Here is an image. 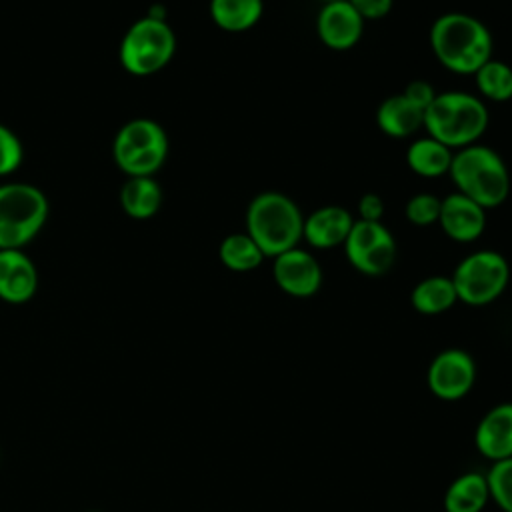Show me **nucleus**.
Wrapping results in <instances>:
<instances>
[{
	"instance_id": "31",
	"label": "nucleus",
	"mask_w": 512,
	"mask_h": 512,
	"mask_svg": "<svg viewBox=\"0 0 512 512\" xmlns=\"http://www.w3.org/2000/svg\"><path fill=\"white\" fill-rule=\"evenodd\" d=\"M320 2H324V4H326V2H334V0H320Z\"/></svg>"
},
{
	"instance_id": "23",
	"label": "nucleus",
	"mask_w": 512,
	"mask_h": 512,
	"mask_svg": "<svg viewBox=\"0 0 512 512\" xmlns=\"http://www.w3.org/2000/svg\"><path fill=\"white\" fill-rule=\"evenodd\" d=\"M218 258L232 272H250L256 270L266 256L246 232H234L220 242Z\"/></svg>"
},
{
	"instance_id": "7",
	"label": "nucleus",
	"mask_w": 512,
	"mask_h": 512,
	"mask_svg": "<svg viewBox=\"0 0 512 512\" xmlns=\"http://www.w3.org/2000/svg\"><path fill=\"white\" fill-rule=\"evenodd\" d=\"M114 162L132 176H152L168 156V136L164 128L150 118L126 122L112 144Z\"/></svg>"
},
{
	"instance_id": "30",
	"label": "nucleus",
	"mask_w": 512,
	"mask_h": 512,
	"mask_svg": "<svg viewBox=\"0 0 512 512\" xmlns=\"http://www.w3.org/2000/svg\"><path fill=\"white\" fill-rule=\"evenodd\" d=\"M384 200L376 192H366L358 200V218L368 222H382Z\"/></svg>"
},
{
	"instance_id": "22",
	"label": "nucleus",
	"mask_w": 512,
	"mask_h": 512,
	"mask_svg": "<svg viewBox=\"0 0 512 512\" xmlns=\"http://www.w3.org/2000/svg\"><path fill=\"white\" fill-rule=\"evenodd\" d=\"M410 302L418 314L436 316L450 310L458 302V296L450 276H428L412 288Z\"/></svg>"
},
{
	"instance_id": "13",
	"label": "nucleus",
	"mask_w": 512,
	"mask_h": 512,
	"mask_svg": "<svg viewBox=\"0 0 512 512\" xmlns=\"http://www.w3.org/2000/svg\"><path fill=\"white\" fill-rule=\"evenodd\" d=\"M438 224L450 240L468 244L484 234L486 210L464 194L452 192L440 200Z\"/></svg>"
},
{
	"instance_id": "29",
	"label": "nucleus",
	"mask_w": 512,
	"mask_h": 512,
	"mask_svg": "<svg viewBox=\"0 0 512 512\" xmlns=\"http://www.w3.org/2000/svg\"><path fill=\"white\" fill-rule=\"evenodd\" d=\"M362 20H380L392 12L394 0H348Z\"/></svg>"
},
{
	"instance_id": "26",
	"label": "nucleus",
	"mask_w": 512,
	"mask_h": 512,
	"mask_svg": "<svg viewBox=\"0 0 512 512\" xmlns=\"http://www.w3.org/2000/svg\"><path fill=\"white\" fill-rule=\"evenodd\" d=\"M404 214L406 220L414 226L436 224L440 216V198L430 192H418L406 202Z\"/></svg>"
},
{
	"instance_id": "21",
	"label": "nucleus",
	"mask_w": 512,
	"mask_h": 512,
	"mask_svg": "<svg viewBox=\"0 0 512 512\" xmlns=\"http://www.w3.org/2000/svg\"><path fill=\"white\" fill-rule=\"evenodd\" d=\"M120 204L128 216L146 220L160 210L162 190L152 176H132L120 190Z\"/></svg>"
},
{
	"instance_id": "8",
	"label": "nucleus",
	"mask_w": 512,
	"mask_h": 512,
	"mask_svg": "<svg viewBox=\"0 0 512 512\" xmlns=\"http://www.w3.org/2000/svg\"><path fill=\"white\" fill-rule=\"evenodd\" d=\"M458 302L486 306L500 298L510 280V266L496 250H476L464 256L452 272Z\"/></svg>"
},
{
	"instance_id": "19",
	"label": "nucleus",
	"mask_w": 512,
	"mask_h": 512,
	"mask_svg": "<svg viewBox=\"0 0 512 512\" xmlns=\"http://www.w3.org/2000/svg\"><path fill=\"white\" fill-rule=\"evenodd\" d=\"M490 500L486 476L480 472H464L456 476L444 494L446 512H482Z\"/></svg>"
},
{
	"instance_id": "24",
	"label": "nucleus",
	"mask_w": 512,
	"mask_h": 512,
	"mask_svg": "<svg viewBox=\"0 0 512 512\" xmlns=\"http://www.w3.org/2000/svg\"><path fill=\"white\" fill-rule=\"evenodd\" d=\"M474 82L482 98L490 102H506L512 98V68L502 62L490 58L474 72Z\"/></svg>"
},
{
	"instance_id": "1",
	"label": "nucleus",
	"mask_w": 512,
	"mask_h": 512,
	"mask_svg": "<svg viewBox=\"0 0 512 512\" xmlns=\"http://www.w3.org/2000/svg\"><path fill=\"white\" fill-rule=\"evenodd\" d=\"M430 48L446 70L460 76H474L492 58L494 42L482 20L466 12H446L430 26Z\"/></svg>"
},
{
	"instance_id": "25",
	"label": "nucleus",
	"mask_w": 512,
	"mask_h": 512,
	"mask_svg": "<svg viewBox=\"0 0 512 512\" xmlns=\"http://www.w3.org/2000/svg\"><path fill=\"white\" fill-rule=\"evenodd\" d=\"M484 476L488 482L490 500H494L502 512H512V456L492 462L488 474Z\"/></svg>"
},
{
	"instance_id": "2",
	"label": "nucleus",
	"mask_w": 512,
	"mask_h": 512,
	"mask_svg": "<svg viewBox=\"0 0 512 512\" xmlns=\"http://www.w3.org/2000/svg\"><path fill=\"white\" fill-rule=\"evenodd\" d=\"M488 120V108L478 96L460 90H446L438 92L432 104L424 110L422 128L428 136L456 152L478 144L488 128Z\"/></svg>"
},
{
	"instance_id": "20",
	"label": "nucleus",
	"mask_w": 512,
	"mask_h": 512,
	"mask_svg": "<svg viewBox=\"0 0 512 512\" xmlns=\"http://www.w3.org/2000/svg\"><path fill=\"white\" fill-rule=\"evenodd\" d=\"M210 18L224 32H246L264 14V0H210Z\"/></svg>"
},
{
	"instance_id": "12",
	"label": "nucleus",
	"mask_w": 512,
	"mask_h": 512,
	"mask_svg": "<svg viewBox=\"0 0 512 512\" xmlns=\"http://www.w3.org/2000/svg\"><path fill=\"white\" fill-rule=\"evenodd\" d=\"M318 40L336 52L354 48L364 34V20L348 0L322 4L316 16Z\"/></svg>"
},
{
	"instance_id": "3",
	"label": "nucleus",
	"mask_w": 512,
	"mask_h": 512,
	"mask_svg": "<svg viewBox=\"0 0 512 512\" xmlns=\"http://www.w3.org/2000/svg\"><path fill=\"white\" fill-rule=\"evenodd\" d=\"M448 176L456 192L474 200L484 210L502 206L510 194V172L504 158L484 144L456 150Z\"/></svg>"
},
{
	"instance_id": "14",
	"label": "nucleus",
	"mask_w": 512,
	"mask_h": 512,
	"mask_svg": "<svg viewBox=\"0 0 512 512\" xmlns=\"http://www.w3.org/2000/svg\"><path fill=\"white\" fill-rule=\"evenodd\" d=\"M354 224L352 214L336 204L320 206L312 214L304 216L302 240L316 250H330L344 244Z\"/></svg>"
},
{
	"instance_id": "17",
	"label": "nucleus",
	"mask_w": 512,
	"mask_h": 512,
	"mask_svg": "<svg viewBox=\"0 0 512 512\" xmlns=\"http://www.w3.org/2000/svg\"><path fill=\"white\" fill-rule=\"evenodd\" d=\"M424 122V112L416 108L402 92L388 96L376 110V124L390 138L414 136Z\"/></svg>"
},
{
	"instance_id": "10",
	"label": "nucleus",
	"mask_w": 512,
	"mask_h": 512,
	"mask_svg": "<svg viewBox=\"0 0 512 512\" xmlns=\"http://www.w3.org/2000/svg\"><path fill=\"white\" fill-rule=\"evenodd\" d=\"M430 392L446 402L464 398L476 382V362L462 348H446L438 352L426 374Z\"/></svg>"
},
{
	"instance_id": "11",
	"label": "nucleus",
	"mask_w": 512,
	"mask_h": 512,
	"mask_svg": "<svg viewBox=\"0 0 512 512\" xmlns=\"http://www.w3.org/2000/svg\"><path fill=\"white\" fill-rule=\"evenodd\" d=\"M272 278L284 294L310 298L322 286V268L312 252L296 246L272 258Z\"/></svg>"
},
{
	"instance_id": "16",
	"label": "nucleus",
	"mask_w": 512,
	"mask_h": 512,
	"mask_svg": "<svg viewBox=\"0 0 512 512\" xmlns=\"http://www.w3.org/2000/svg\"><path fill=\"white\" fill-rule=\"evenodd\" d=\"M38 288L34 262L20 250H0V298L10 304L28 302Z\"/></svg>"
},
{
	"instance_id": "27",
	"label": "nucleus",
	"mask_w": 512,
	"mask_h": 512,
	"mask_svg": "<svg viewBox=\"0 0 512 512\" xmlns=\"http://www.w3.org/2000/svg\"><path fill=\"white\" fill-rule=\"evenodd\" d=\"M22 162V144L18 136L0 124V176L14 172Z\"/></svg>"
},
{
	"instance_id": "4",
	"label": "nucleus",
	"mask_w": 512,
	"mask_h": 512,
	"mask_svg": "<svg viewBox=\"0 0 512 512\" xmlns=\"http://www.w3.org/2000/svg\"><path fill=\"white\" fill-rule=\"evenodd\" d=\"M304 216L298 204L282 192H260L246 208V234L266 258H274L302 240Z\"/></svg>"
},
{
	"instance_id": "9",
	"label": "nucleus",
	"mask_w": 512,
	"mask_h": 512,
	"mask_svg": "<svg viewBox=\"0 0 512 512\" xmlns=\"http://www.w3.org/2000/svg\"><path fill=\"white\" fill-rule=\"evenodd\" d=\"M342 246L350 266L364 276H384L396 262V240L382 222L354 220Z\"/></svg>"
},
{
	"instance_id": "15",
	"label": "nucleus",
	"mask_w": 512,
	"mask_h": 512,
	"mask_svg": "<svg viewBox=\"0 0 512 512\" xmlns=\"http://www.w3.org/2000/svg\"><path fill=\"white\" fill-rule=\"evenodd\" d=\"M474 444L490 462L512 456V402L496 404L480 418Z\"/></svg>"
},
{
	"instance_id": "5",
	"label": "nucleus",
	"mask_w": 512,
	"mask_h": 512,
	"mask_svg": "<svg viewBox=\"0 0 512 512\" xmlns=\"http://www.w3.org/2000/svg\"><path fill=\"white\" fill-rule=\"evenodd\" d=\"M176 52V36L162 16L136 20L120 42V64L134 76L160 72Z\"/></svg>"
},
{
	"instance_id": "6",
	"label": "nucleus",
	"mask_w": 512,
	"mask_h": 512,
	"mask_svg": "<svg viewBox=\"0 0 512 512\" xmlns=\"http://www.w3.org/2000/svg\"><path fill=\"white\" fill-rule=\"evenodd\" d=\"M48 218V200L32 184L0 186V250H20L44 226Z\"/></svg>"
},
{
	"instance_id": "18",
	"label": "nucleus",
	"mask_w": 512,
	"mask_h": 512,
	"mask_svg": "<svg viewBox=\"0 0 512 512\" xmlns=\"http://www.w3.org/2000/svg\"><path fill=\"white\" fill-rule=\"evenodd\" d=\"M452 156L454 150L426 134L410 142L406 150V164L414 174L422 178H438L448 174Z\"/></svg>"
},
{
	"instance_id": "28",
	"label": "nucleus",
	"mask_w": 512,
	"mask_h": 512,
	"mask_svg": "<svg viewBox=\"0 0 512 512\" xmlns=\"http://www.w3.org/2000/svg\"><path fill=\"white\" fill-rule=\"evenodd\" d=\"M402 94L416 106V108H420L422 112L432 104V100L436 98V90H434V86L430 84V82H426V80H412V82H408L406 86H404V90H402Z\"/></svg>"
}]
</instances>
